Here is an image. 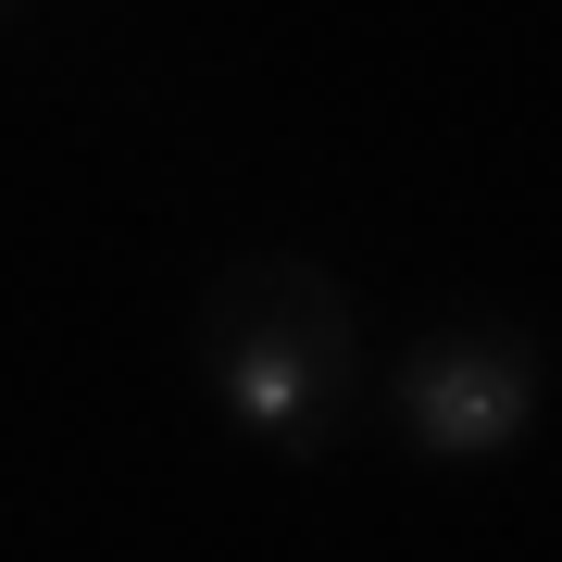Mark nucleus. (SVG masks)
I'll return each instance as SVG.
<instances>
[{"mask_svg": "<svg viewBox=\"0 0 562 562\" xmlns=\"http://www.w3.org/2000/svg\"><path fill=\"white\" fill-rule=\"evenodd\" d=\"M538 387H550V362H538V338L513 313H450L375 375V413H387V438L413 462L475 475V462H513L538 438Z\"/></svg>", "mask_w": 562, "mask_h": 562, "instance_id": "f03ea898", "label": "nucleus"}, {"mask_svg": "<svg viewBox=\"0 0 562 562\" xmlns=\"http://www.w3.org/2000/svg\"><path fill=\"white\" fill-rule=\"evenodd\" d=\"M0 25H13V0H0Z\"/></svg>", "mask_w": 562, "mask_h": 562, "instance_id": "7ed1b4c3", "label": "nucleus"}, {"mask_svg": "<svg viewBox=\"0 0 562 562\" xmlns=\"http://www.w3.org/2000/svg\"><path fill=\"white\" fill-rule=\"evenodd\" d=\"M201 387L250 450L325 462L362 425V325L313 250H238L201 288Z\"/></svg>", "mask_w": 562, "mask_h": 562, "instance_id": "f257e3e1", "label": "nucleus"}]
</instances>
